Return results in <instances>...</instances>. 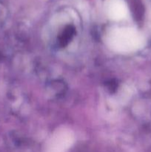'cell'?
Instances as JSON below:
<instances>
[{
    "mask_svg": "<svg viewBox=\"0 0 151 152\" xmlns=\"http://www.w3.org/2000/svg\"><path fill=\"white\" fill-rule=\"evenodd\" d=\"M141 36L130 28H118L110 35L109 42L114 50L119 52H129L142 46Z\"/></svg>",
    "mask_w": 151,
    "mask_h": 152,
    "instance_id": "obj_1",
    "label": "cell"
},
{
    "mask_svg": "<svg viewBox=\"0 0 151 152\" xmlns=\"http://www.w3.org/2000/svg\"><path fill=\"white\" fill-rule=\"evenodd\" d=\"M108 14L113 19H121L127 15V6L123 0H110L107 6Z\"/></svg>",
    "mask_w": 151,
    "mask_h": 152,
    "instance_id": "obj_2",
    "label": "cell"
}]
</instances>
